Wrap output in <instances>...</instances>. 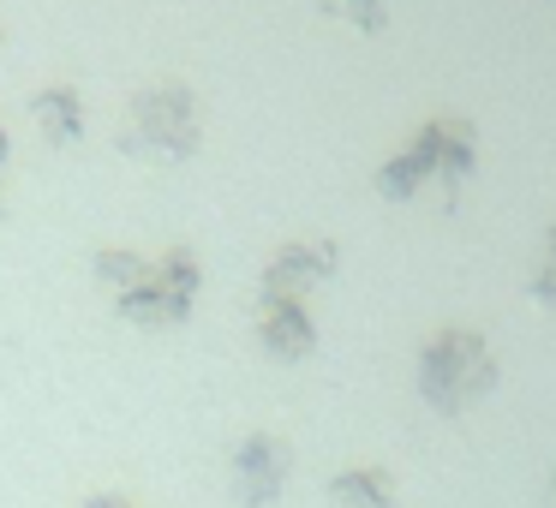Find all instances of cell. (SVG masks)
Wrapping results in <instances>:
<instances>
[{
    "mask_svg": "<svg viewBox=\"0 0 556 508\" xmlns=\"http://www.w3.org/2000/svg\"><path fill=\"white\" fill-rule=\"evenodd\" d=\"M257 341H264L269 359H305L317 347V323L305 312V300H257Z\"/></svg>",
    "mask_w": 556,
    "mask_h": 508,
    "instance_id": "obj_7",
    "label": "cell"
},
{
    "mask_svg": "<svg viewBox=\"0 0 556 508\" xmlns=\"http://www.w3.org/2000/svg\"><path fill=\"white\" fill-rule=\"evenodd\" d=\"M527 293H532V305L556 312V221H551V233H544V264H539V276L527 281Z\"/></svg>",
    "mask_w": 556,
    "mask_h": 508,
    "instance_id": "obj_12",
    "label": "cell"
},
{
    "mask_svg": "<svg viewBox=\"0 0 556 508\" xmlns=\"http://www.w3.org/2000/svg\"><path fill=\"white\" fill-rule=\"evenodd\" d=\"M85 508H132V503H126V496H90Z\"/></svg>",
    "mask_w": 556,
    "mask_h": 508,
    "instance_id": "obj_13",
    "label": "cell"
},
{
    "mask_svg": "<svg viewBox=\"0 0 556 508\" xmlns=\"http://www.w3.org/2000/svg\"><path fill=\"white\" fill-rule=\"evenodd\" d=\"M7 150L13 144H7V132H0V168H7ZM0 209H7V192H0Z\"/></svg>",
    "mask_w": 556,
    "mask_h": 508,
    "instance_id": "obj_14",
    "label": "cell"
},
{
    "mask_svg": "<svg viewBox=\"0 0 556 508\" xmlns=\"http://www.w3.org/2000/svg\"><path fill=\"white\" fill-rule=\"evenodd\" d=\"M336 269H341V245H329V240H288V245H276L269 264H264V293H269V300H305V293L324 288Z\"/></svg>",
    "mask_w": 556,
    "mask_h": 508,
    "instance_id": "obj_5",
    "label": "cell"
},
{
    "mask_svg": "<svg viewBox=\"0 0 556 508\" xmlns=\"http://www.w3.org/2000/svg\"><path fill=\"white\" fill-rule=\"evenodd\" d=\"M472 156H479V132H472L460 114H448V120H425L419 132H413L407 144L377 168V192H383L389 204H407L425 180H443V198L455 204L460 180L472 174Z\"/></svg>",
    "mask_w": 556,
    "mask_h": 508,
    "instance_id": "obj_2",
    "label": "cell"
},
{
    "mask_svg": "<svg viewBox=\"0 0 556 508\" xmlns=\"http://www.w3.org/2000/svg\"><path fill=\"white\" fill-rule=\"evenodd\" d=\"M0 42H7V30H0Z\"/></svg>",
    "mask_w": 556,
    "mask_h": 508,
    "instance_id": "obj_16",
    "label": "cell"
},
{
    "mask_svg": "<svg viewBox=\"0 0 556 508\" xmlns=\"http://www.w3.org/2000/svg\"><path fill=\"white\" fill-rule=\"evenodd\" d=\"M288 472H293V455L281 436L269 431H252L240 448H233V491L245 496V508H269L281 491H288Z\"/></svg>",
    "mask_w": 556,
    "mask_h": 508,
    "instance_id": "obj_6",
    "label": "cell"
},
{
    "mask_svg": "<svg viewBox=\"0 0 556 508\" xmlns=\"http://www.w3.org/2000/svg\"><path fill=\"white\" fill-rule=\"evenodd\" d=\"M144 269H150V257H144V252H132V245H102V252L90 257V276L109 281L114 300H121L126 288H138V281H144Z\"/></svg>",
    "mask_w": 556,
    "mask_h": 508,
    "instance_id": "obj_10",
    "label": "cell"
},
{
    "mask_svg": "<svg viewBox=\"0 0 556 508\" xmlns=\"http://www.w3.org/2000/svg\"><path fill=\"white\" fill-rule=\"evenodd\" d=\"M336 508H395V472L389 467H348L329 479Z\"/></svg>",
    "mask_w": 556,
    "mask_h": 508,
    "instance_id": "obj_9",
    "label": "cell"
},
{
    "mask_svg": "<svg viewBox=\"0 0 556 508\" xmlns=\"http://www.w3.org/2000/svg\"><path fill=\"white\" fill-rule=\"evenodd\" d=\"M496 389V353L479 329L448 323L437 335H425L419 347V395L431 401L437 412H467L479 407Z\"/></svg>",
    "mask_w": 556,
    "mask_h": 508,
    "instance_id": "obj_3",
    "label": "cell"
},
{
    "mask_svg": "<svg viewBox=\"0 0 556 508\" xmlns=\"http://www.w3.org/2000/svg\"><path fill=\"white\" fill-rule=\"evenodd\" d=\"M329 18H348L353 30H365V37H377V30L389 25V0H324Z\"/></svg>",
    "mask_w": 556,
    "mask_h": 508,
    "instance_id": "obj_11",
    "label": "cell"
},
{
    "mask_svg": "<svg viewBox=\"0 0 556 508\" xmlns=\"http://www.w3.org/2000/svg\"><path fill=\"white\" fill-rule=\"evenodd\" d=\"M204 144V102L180 78H156V85L132 90L121 120V150L150 162H192Z\"/></svg>",
    "mask_w": 556,
    "mask_h": 508,
    "instance_id": "obj_1",
    "label": "cell"
},
{
    "mask_svg": "<svg viewBox=\"0 0 556 508\" xmlns=\"http://www.w3.org/2000/svg\"><path fill=\"white\" fill-rule=\"evenodd\" d=\"M551 508H556V472H551Z\"/></svg>",
    "mask_w": 556,
    "mask_h": 508,
    "instance_id": "obj_15",
    "label": "cell"
},
{
    "mask_svg": "<svg viewBox=\"0 0 556 508\" xmlns=\"http://www.w3.org/2000/svg\"><path fill=\"white\" fill-rule=\"evenodd\" d=\"M198 288H204V264H198V252L168 245L162 257H150L144 281L114 300V312H121L126 323H138V329H174L186 312H192Z\"/></svg>",
    "mask_w": 556,
    "mask_h": 508,
    "instance_id": "obj_4",
    "label": "cell"
},
{
    "mask_svg": "<svg viewBox=\"0 0 556 508\" xmlns=\"http://www.w3.org/2000/svg\"><path fill=\"white\" fill-rule=\"evenodd\" d=\"M30 120L42 126V138L49 144H78L85 138V102H78L73 85H42L37 97H30Z\"/></svg>",
    "mask_w": 556,
    "mask_h": 508,
    "instance_id": "obj_8",
    "label": "cell"
}]
</instances>
